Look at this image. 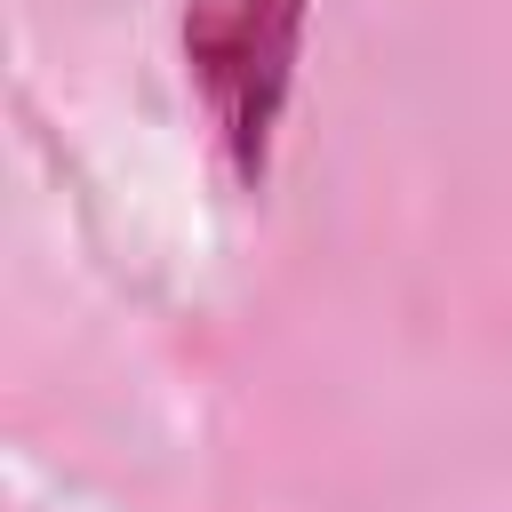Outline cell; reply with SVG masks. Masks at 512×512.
Returning <instances> with one entry per match:
<instances>
[{"instance_id": "obj_1", "label": "cell", "mask_w": 512, "mask_h": 512, "mask_svg": "<svg viewBox=\"0 0 512 512\" xmlns=\"http://www.w3.org/2000/svg\"><path fill=\"white\" fill-rule=\"evenodd\" d=\"M296 24H304V0H192V16H184L192 80H200V96H208V112L232 144V168L248 184L264 176L272 112L288 96Z\"/></svg>"}]
</instances>
